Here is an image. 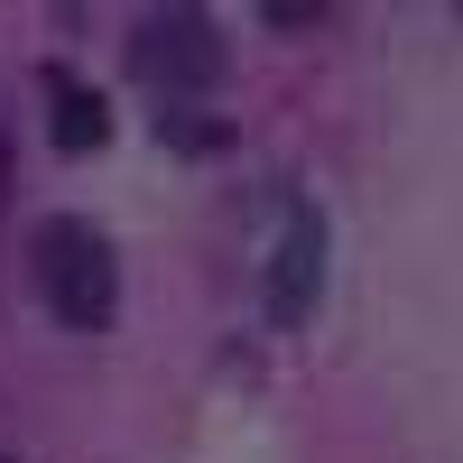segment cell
I'll return each mask as SVG.
<instances>
[{
  "mask_svg": "<svg viewBox=\"0 0 463 463\" xmlns=\"http://www.w3.org/2000/svg\"><path fill=\"white\" fill-rule=\"evenodd\" d=\"M121 56H130V74L148 93H204V84H222V65H232L222 28L204 10H148V19H130Z\"/></svg>",
  "mask_w": 463,
  "mask_h": 463,
  "instance_id": "cell-2",
  "label": "cell"
},
{
  "mask_svg": "<svg viewBox=\"0 0 463 463\" xmlns=\"http://www.w3.org/2000/svg\"><path fill=\"white\" fill-rule=\"evenodd\" d=\"M28 279H37V306L74 334H102L111 306H121V250H111L102 222H74V213H47L28 232Z\"/></svg>",
  "mask_w": 463,
  "mask_h": 463,
  "instance_id": "cell-1",
  "label": "cell"
},
{
  "mask_svg": "<svg viewBox=\"0 0 463 463\" xmlns=\"http://www.w3.org/2000/svg\"><path fill=\"white\" fill-rule=\"evenodd\" d=\"M316 297H325V213L297 204L279 260H269V316H279V325H306V316H316Z\"/></svg>",
  "mask_w": 463,
  "mask_h": 463,
  "instance_id": "cell-3",
  "label": "cell"
},
{
  "mask_svg": "<svg viewBox=\"0 0 463 463\" xmlns=\"http://www.w3.org/2000/svg\"><path fill=\"white\" fill-rule=\"evenodd\" d=\"M0 463H10V454H0Z\"/></svg>",
  "mask_w": 463,
  "mask_h": 463,
  "instance_id": "cell-7",
  "label": "cell"
},
{
  "mask_svg": "<svg viewBox=\"0 0 463 463\" xmlns=\"http://www.w3.org/2000/svg\"><path fill=\"white\" fill-rule=\"evenodd\" d=\"M158 139H167V148H185V158H195V148H222L232 130H222V121H185V111H167V121H158Z\"/></svg>",
  "mask_w": 463,
  "mask_h": 463,
  "instance_id": "cell-5",
  "label": "cell"
},
{
  "mask_svg": "<svg viewBox=\"0 0 463 463\" xmlns=\"http://www.w3.org/2000/svg\"><path fill=\"white\" fill-rule=\"evenodd\" d=\"M37 93H47V139L65 148V158H93V148H111V102L84 84V74L47 65V74H37Z\"/></svg>",
  "mask_w": 463,
  "mask_h": 463,
  "instance_id": "cell-4",
  "label": "cell"
},
{
  "mask_svg": "<svg viewBox=\"0 0 463 463\" xmlns=\"http://www.w3.org/2000/svg\"><path fill=\"white\" fill-rule=\"evenodd\" d=\"M334 10H316V0H269V28H325Z\"/></svg>",
  "mask_w": 463,
  "mask_h": 463,
  "instance_id": "cell-6",
  "label": "cell"
}]
</instances>
